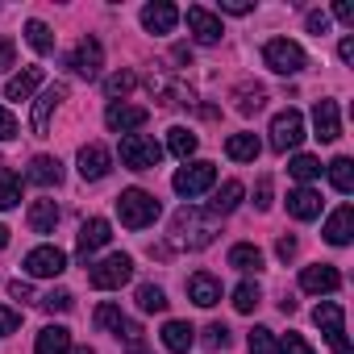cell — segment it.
Instances as JSON below:
<instances>
[{"mask_svg":"<svg viewBox=\"0 0 354 354\" xmlns=\"http://www.w3.org/2000/svg\"><path fill=\"white\" fill-rule=\"evenodd\" d=\"M350 238H354V209L342 205V209H333V217L325 221V242H329V246H346Z\"/></svg>","mask_w":354,"mask_h":354,"instance_id":"ffe728a7","label":"cell"},{"mask_svg":"<svg viewBox=\"0 0 354 354\" xmlns=\"http://www.w3.org/2000/svg\"><path fill=\"white\" fill-rule=\"evenodd\" d=\"M109 171H113V154H109L100 142H92V146H84V150H80V175H84L88 184L104 180Z\"/></svg>","mask_w":354,"mask_h":354,"instance_id":"4fadbf2b","label":"cell"},{"mask_svg":"<svg viewBox=\"0 0 354 354\" xmlns=\"http://www.w3.org/2000/svg\"><path fill=\"white\" fill-rule=\"evenodd\" d=\"M300 288L313 292V296H321V292H337V288H342V275H337V267H329V263H313V267L300 271Z\"/></svg>","mask_w":354,"mask_h":354,"instance_id":"7c38bea8","label":"cell"},{"mask_svg":"<svg viewBox=\"0 0 354 354\" xmlns=\"http://www.w3.org/2000/svg\"><path fill=\"white\" fill-rule=\"evenodd\" d=\"M259 300H263L259 283H238V288H234V308H238V313H254Z\"/></svg>","mask_w":354,"mask_h":354,"instance_id":"8d00e7d4","label":"cell"},{"mask_svg":"<svg viewBox=\"0 0 354 354\" xmlns=\"http://www.w3.org/2000/svg\"><path fill=\"white\" fill-rule=\"evenodd\" d=\"M138 308H142V313H162V308H167V292L154 288V283H142V288H138Z\"/></svg>","mask_w":354,"mask_h":354,"instance_id":"836d02e7","label":"cell"},{"mask_svg":"<svg viewBox=\"0 0 354 354\" xmlns=\"http://www.w3.org/2000/svg\"><path fill=\"white\" fill-rule=\"evenodd\" d=\"M71 304H75V296H71L67 288H55V292L42 296V308H46V313H67Z\"/></svg>","mask_w":354,"mask_h":354,"instance_id":"60d3db41","label":"cell"},{"mask_svg":"<svg viewBox=\"0 0 354 354\" xmlns=\"http://www.w3.org/2000/svg\"><path fill=\"white\" fill-rule=\"evenodd\" d=\"M337 55H342V63H354V38H342Z\"/></svg>","mask_w":354,"mask_h":354,"instance_id":"db71d44e","label":"cell"},{"mask_svg":"<svg viewBox=\"0 0 354 354\" xmlns=\"http://www.w3.org/2000/svg\"><path fill=\"white\" fill-rule=\"evenodd\" d=\"M188 30H192V38H196L201 46H217L221 34H225V30H221V17H213L205 5H192V9H188Z\"/></svg>","mask_w":354,"mask_h":354,"instance_id":"8fae6325","label":"cell"},{"mask_svg":"<svg viewBox=\"0 0 354 354\" xmlns=\"http://www.w3.org/2000/svg\"><path fill=\"white\" fill-rule=\"evenodd\" d=\"M21 205V180L13 171H5L0 175V209H17Z\"/></svg>","mask_w":354,"mask_h":354,"instance_id":"d6a6232c","label":"cell"},{"mask_svg":"<svg viewBox=\"0 0 354 354\" xmlns=\"http://www.w3.org/2000/svg\"><path fill=\"white\" fill-rule=\"evenodd\" d=\"M221 13H234V17H242V13H250V5H246V0H221Z\"/></svg>","mask_w":354,"mask_h":354,"instance_id":"f907efd6","label":"cell"},{"mask_svg":"<svg viewBox=\"0 0 354 354\" xmlns=\"http://www.w3.org/2000/svg\"><path fill=\"white\" fill-rule=\"evenodd\" d=\"M67 96V84H50L38 100H34V117H30V125H34V133L42 138L46 133V125H50V113L59 109V100Z\"/></svg>","mask_w":354,"mask_h":354,"instance_id":"9a60e30c","label":"cell"},{"mask_svg":"<svg viewBox=\"0 0 354 354\" xmlns=\"http://www.w3.org/2000/svg\"><path fill=\"white\" fill-rule=\"evenodd\" d=\"M133 84H138V80H133V71H117V75H109V80H104V92L117 100V96H129V92H133Z\"/></svg>","mask_w":354,"mask_h":354,"instance_id":"ab89813d","label":"cell"},{"mask_svg":"<svg viewBox=\"0 0 354 354\" xmlns=\"http://www.w3.org/2000/svg\"><path fill=\"white\" fill-rule=\"evenodd\" d=\"M71 354H96V350H92V346H80V350H71Z\"/></svg>","mask_w":354,"mask_h":354,"instance_id":"9f6ffc18","label":"cell"},{"mask_svg":"<svg viewBox=\"0 0 354 354\" xmlns=\"http://www.w3.org/2000/svg\"><path fill=\"white\" fill-rule=\"evenodd\" d=\"M263 100H267V92L259 88V84H246V88H238V113H259L263 109Z\"/></svg>","mask_w":354,"mask_h":354,"instance_id":"d590c367","label":"cell"},{"mask_svg":"<svg viewBox=\"0 0 354 354\" xmlns=\"http://www.w3.org/2000/svg\"><path fill=\"white\" fill-rule=\"evenodd\" d=\"M308 34H317V38L329 34V17L325 13H308Z\"/></svg>","mask_w":354,"mask_h":354,"instance_id":"7dc6e473","label":"cell"},{"mask_svg":"<svg viewBox=\"0 0 354 354\" xmlns=\"http://www.w3.org/2000/svg\"><path fill=\"white\" fill-rule=\"evenodd\" d=\"M192 342H196V329H192L188 321H167V325H162V346H167L171 354H188Z\"/></svg>","mask_w":354,"mask_h":354,"instance_id":"7402d4cb","label":"cell"},{"mask_svg":"<svg viewBox=\"0 0 354 354\" xmlns=\"http://www.w3.org/2000/svg\"><path fill=\"white\" fill-rule=\"evenodd\" d=\"M275 250H279V259L288 263V259L296 254V238H279V246H275Z\"/></svg>","mask_w":354,"mask_h":354,"instance_id":"f5cc1de1","label":"cell"},{"mask_svg":"<svg viewBox=\"0 0 354 354\" xmlns=\"http://www.w3.org/2000/svg\"><path fill=\"white\" fill-rule=\"evenodd\" d=\"M254 205H259V209H271V180H267V175H263L259 188H254Z\"/></svg>","mask_w":354,"mask_h":354,"instance_id":"bcb514c9","label":"cell"},{"mask_svg":"<svg viewBox=\"0 0 354 354\" xmlns=\"http://www.w3.org/2000/svg\"><path fill=\"white\" fill-rule=\"evenodd\" d=\"M121 325H125V313H121L117 304H100V308H96V329H104V333H121Z\"/></svg>","mask_w":354,"mask_h":354,"instance_id":"74e56055","label":"cell"},{"mask_svg":"<svg viewBox=\"0 0 354 354\" xmlns=\"http://www.w3.org/2000/svg\"><path fill=\"white\" fill-rule=\"evenodd\" d=\"M175 21H180V9L167 5V0H154V5H146V9H142V26H146L150 34H171V30H175Z\"/></svg>","mask_w":354,"mask_h":354,"instance_id":"e0dca14e","label":"cell"},{"mask_svg":"<svg viewBox=\"0 0 354 354\" xmlns=\"http://www.w3.org/2000/svg\"><path fill=\"white\" fill-rule=\"evenodd\" d=\"M171 230L180 234V242H188L192 250H205L213 242V234H217L209 221H196V209H180V213H175V221H171Z\"/></svg>","mask_w":354,"mask_h":354,"instance_id":"ba28073f","label":"cell"},{"mask_svg":"<svg viewBox=\"0 0 354 354\" xmlns=\"http://www.w3.org/2000/svg\"><path fill=\"white\" fill-rule=\"evenodd\" d=\"M129 275H133V259H129V254H109V259H100V263L88 271V283L100 288V292H113V288L129 283Z\"/></svg>","mask_w":354,"mask_h":354,"instance_id":"5b68a950","label":"cell"},{"mask_svg":"<svg viewBox=\"0 0 354 354\" xmlns=\"http://www.w3.org/2000/svg\"><path fill=\"white\" fill-rule=\"evenodd\" d=\"M67 67H71L75 75H84V80H92V75H100V67H104V46H100L96 38H80V46L71 50V59H67Z\"/></svg>","mask_w":354,"mask_h":354,"instance_id":"30bf717a","label":"cell"},{"mask_svg":"<svg viewBox=\"0 0 354 354\" xmlns=\"http://www.w3.org/2000/svg\"><path fill=\"white\" fill-rule=\"evenodd\" d=\"M26 271H30L34 279H55V275L67 271V254H63L59 246H38V250L26 254Z\"/></svg>","mask_w":354,"mask_h":354,"instance_id":"9c48e42d","label":"cell"},{"mask_svg":"<svg viewBox=\"0 0 354 354\" xmlns=\"http://www.w3.org/2000/svg\"><path fill=\"white\" fill-rule=\"evenodd\" d=\"M313 129L321 142H337L342 138V121H337V100H317L313 104Z\"/></svg>","mask_w":354,"mask_h":354,"instance_id":"2e32d148","label":"cell"},{"mask_svg":"<svg viewBox=\"0 0 354 354\" xmlns=\"http://www.w3.org/2000/svg\"><path fill=\"white\" fill-rule=\"evenodd\" d=\"M263 63H267L271 71H279V75H296V71L308 67L304 50H300L296 42H288V38H271V42L263 46Z\"/></svg>","mask_w":354,"mask_h":354,"instance_id":"277c9868","label":"cell"},{"mask_svg":"<svg viewBox=\"0 0 354 354\" xmlns=\"http://www.w3.org/2000/svg\"><path fill=\"white\" fill-rule=\"evenodd\" d=\"M205 346H209V350H225V346H230V325L213 321V325L205 329Z\"/></svg>","mask_w":354,"mask_h":354,"instance_id":"b9f144b4","label":"cell"},{"mask_svg":"<svg viewBox=\"0 0 354 354\" xmlns=\"http://www.w3.org/2000/svg\"><path fill=\"white\" fill-rule=\"evenodd\" d=\"M329 184H333L342 196H350V192H354V162H350L346 154L329 162Z\"/></svg>","mask_w":354,"mask_h":354,"instance_id":"f546056e","label":"cell"},{"mask_svg":"<svg viewBox=\"0 0 354 354\" xmlns=\"http://www.w3.org/2000/svg\"><path fill=\"white\" fill-rule=\"evenodd\" d=\"M333 17L346 21V26H354V5H350V0H337V5H333Z\"/></svg>","mask_w":354,"mask_h":354,"instance_id":"c3c4849f","label":"cell"},{"mask_svg":"<svg viewBox=\"0 0 354 354\" xmlns=\"http://www.w3.org/2000/svg\"><path fill=\"white\" fill-rule=\"evenodd\" d=\"M188 296H192L201 308H213V304L221 300V279L209 275V271H196V275L188 279Z\"/></svg>","mask_w":354,"mask_h":354,"instance_id":"44dd1931","label":"cell"},{"mask_svg":"<svg viewBox=\"0 0 354 354\" xmlns=\"http://www.w3.org/2000/svg\"><path fill=\"white\" fill-rule=\"evenodd\" d=\"M300 142H304V117L296 109L275 113V121H271V146L283 154V150H296Z\"/></svg>","mask_w":354,"mask_h":354,"instance_id":"52a82bcc","label":"cell"},{"mask_svg":"<svg viewBox=\"0 0 354 354\" xmlns=\"http://www.w3.org/2000/svg\"><path fill=\"white\" fill-rule=\"evenodd\" d=\"M17 325H21V313H13V308H5V304H0V337L17 333Z\"/></svg>","mask_w":354,"mask_h":354,"instance_id":"ee69618b","label":"cell"},{"mask_svg":"<svg viewBox=\"0 0 354 354\" xmlns=\"http://www.w3.org/2000/svg\"><path fill=\"white\" fill-rule=\"evenodd\" d=\"M109 238H113V230H109V221H104V217L84 221V225H80V263H88V259H92V250H100Z\"/></svg>","mask_w":354,"mask_h":354,"instance_id":"ac0fdd59","label":"cell"},{"mask_svg":"<svg viewBox=\"0 0 354 354\" xmlns=\"http://www.w3.org/2000/svg\"><path fill=\"white\" fill-rule=\"evenodd\" d=\"M67 350H71V329H67V325H46V329L38 333L34 354H67Z\"/></svg>","mask_w":354,"mask_h":354,"instance_id":"cb8c5ba5","label":"cell"},{"mask_svg":"<svg viewBox=\"0 0 354 354\" xmlns=\"http://www.w3.org/2000/svg\"><path fill=\"white\" fill-rule=\"evenodd\" d=\"M230 267H238V271H263V250L250 246V242H238L230 250Z\"/></svg>","mask_w":354,"mask_h":354,"instance_id":"4dcf8cb0","label":"cell"},{"mask_svg":"<svg viewBox=\"0 0 354 354\" xmlns=\"http://www.w3.org/2000/svg\"><path fill=\"white\" fill-rule=\"evenodd\" d=\"M158 213H162V205H158V196L146 192V188H125V192L117 196V217H121L125 230H146V225L158 221Z\"/></svg>","mask_w":354,"mask_h":354,"instance_id":"6da1fadb","label":"cell"},{"mask_svg":"<svg viewBox=\"0 0 354 354\" xmlns=\"http://www.w3.org/2000/svg\"><path fill=\"white\" fill-rule=\"evenodd\" d=\"M259 150H263V142H259L254 133H230V142H225V154H230L234 162H254Z\"/></svg>","mask_w":354,"mask_h":354,"instance_id":"d4e9b609","label":"cell"},{"mask_svg":"<svg viewBox=\"0 0 354 354\" xmlns=\"http://www.w3.org/2000/svg\"><path fill=\"white\" fill-rule=\"evenodd\" d=\"M59 225V205L55 201H34L30 205V230L34 234H55Z\"/></svg>","mask_w":354,"mask_h":354,"instance_id":"484cf974","label":"cell"},{"mask_svg":"<svg viewBox=\"0 0 354 354\" xmlns=\"http://www.w3.org/2000/svg\"><path fill=\"white\" fill-rule=\"evenodd\" d=\"M250 354H279V346H275V337H271V329L267 325H259V329H250Z\"/></svg>","mask_w":354,"mask_h":354,"instance_id":"f35d334b","label":"cell"},{"mask_svg":"<svg viewBox=\"0 0 354 354\" xmlns=\"http://www.w3.org/2000/svg\"><path fill=\"white\" fill-rule=\"evenodd\" d=\"M38 84H42V67H26L21 75H13V80L5 84V96H9V100H26Z\"/></svg>","mask_w":354,"mask_h":354,"instance_id":"4316f807","label":"cell"},{"mask_svg":"<svg viewBox=\"0 0 354 354\" xmlns=\"http://www.w3.org/2000/svg\"><path fill=\"white\" fill-rule=\"evenodd\" d=\"M26 42H30L38 55H50V50H55V34H50L46 21H26Z\"/></svg>","mask_w":354,"mask_h":354,"instance_id":"1f68e13d","label":"cell"},{"mask_svg":"<svg viewBox=\"0 0 354 354\" xmlns=\"http://www.w3.org/2000/svg\"><path fill=\"white\" fill-rule=\"evenodd\" d=\"M213 184H217V167L213 162H188V167L175 171V180H171V188L180 192V196H201Z\"/></svg>","mask_w":354,"mask_h":354,"instance_id":"8992f818","label":"cell"},{"mask_svg":"<svg viewBox=\"0 0 354 354\" xmlns=\"http://www.w3.org/2000/svg\"><path fill=\"white\" fill-rule=\"evenodd\" d=\"M9 138H17V117L9 109H0V142H9Z\"/></svg>","mask_w":354,"mask_h":354,"instance_id":"f6af8a7d","label":"cell"},{"mask_svg":"<svg viewBox=\"0 0 354 354\" xmlns=\"http://www.w3.org/2000/svg\"><path fill=\"white\" fill-rule=\"evenodd\" d=\"M242 196H246V188H242L238 180L221 184V192H217V196H213V205H209V209H213V217H225V213H234V209L242 205Z\"/></svg>","mask_w":354,"mask_h":354,"instance_id":"83f0119b","label":"cell"},{"mask_svg":"<svg viewBox=\"0 0 354 354\" xmlns=\"http://www.w3.org/2000/svg\"><path fill=\"white\" fill-rule=\"evenodd\" d=\"M26 175H30V184H38V188H59L63 184V162L50 158V154H38Z\"/></svg>","mask_w":354,"mask_h":354,"instance_id":"d6986e66","label":"cell"},{"mask_svg":"<svg viewBox=\"0 0 354 354\" xmlns=\"http://www.w3.org/2000/svg\"><path fill=\"white\" fill-rule=\"evenodd\" d=\"M196 146H201V138H196L192 129H184V125H175V129L167 133V150H171L175 158H188V154H196Z\"/></svg>","mask_w":354,"mask_h":354,"instance_id":"f1b7e54d","label":"cell"},{"mask_svg":"<svg viewBox=\"0 0 354 354\" xmlns=\"http://www.w3.org/2000/svg\"><path fill=\"white\" fill-rule=\"evenodd\" d=\"M5 246H9V230H5V225H0V250H5Z\"/></svg>","mask_w":354,"mask_h":354,"instance_id":"11a10c76","label":"cell"},{"mask_svg":"<svg viewBox=\"0 0 354 354\" xmlns=\"http://www.w3.org/2000/svg\"><path fill=\"white\" fill-rule=\"evenodd\" d=\"M158 158H162V146L154 138H146V133H125L121 138V162L129 171H154Z\"/></svg>","mask_w":354,"mask_h":354,"instance_id":"7a4b0ae2","label":"cell"},{"mask_svg":"<svg viewBox=\"0 0 354 354\" xmlns=\"http://www.w3.org/2000/svg\"><path fill=\"white\" fill-rule=\"evenodd\" d=\"M279 354H313V346H308L300 333H283V342H279Z\"/></svg>","mask_w":354,"mask_h":354,"instance_id":"7bdbcfd3","label":"cell"},{"mask_svg":"<svg viewBox=\"0 0 354 354\" xmlns=\"http://www.w3.org/2000/svg\"><path fill=\"white\" fill-rule=\"evenodd\" d=\"M104 121H109V129L113 133H129V129H142L146 121H150V113L146 109H138V104H109V113H104Z\"/></svg>","mask_w":354,"mask_h":354,"instance_id":"5bb4252c","label":"cell"},{"mask_svg":"<svg viewBox=\"0 0 354 354\" xmlns=\"http://www.w3.org/2000/svg\"><path fill=\"white\" fill-rule=\"evenodd\" d=\"M9 292H13V300H30V296H34V288H30L26 279H13V283H9Z\"/></svg>","mask_w":354,"mask_h":354,"instance_id":"816d5d0a","label":"cell"},{"mask_svg":"<svg viewBox=\"0 0 354 354\" xmlns=\"http://www.w3.org/2000/svg\"><path fill=\"white\" fill-rule=\"evenodd\" d=\"M288 213H292L296 221H313V217L321 213V192H313V188L288 192Z\"/></svg>","mask_w":354,"mask_h":354,"instance_id":"603a6c76","label":"cell"},{"mask_svg":"<svg viewBox=\"0 0 354 354\" xmlns=\"http://www.w3.org/2000/svg\"><path fill=\"white\" fill-rule=\"evenodd\" d=\"M9 67H13V42L0 38V71H9Z\"/></svg>","mask_w":354,"mask_h":354,"instance_id":"681fc988","label":"cell"},{"mask_svg":"<svg viewBox=\"0 0 354 354\" xmlns=\"http://www.w3.org/2000/svg\"><path fill=\"white\" fill-rule=\"evenodd\" d=\"M288 171L296 175L300 184H308V180H317V175H321V158H313V154H296V158L288 162Z\"/></svg>","mask_w":354,"mask_h":354,"instance_id":"e575fe53","label":"cell"},{"mask_svg":"<svg viewBox=\"0 0 354 354\" xmlns=\"http://www.w3.org/2000/svg\"><path fill=\"white\" fill-rule=\"evenodd\" d=\"M313 321L321 325V333H325V342H329L333 354H350V342H346V313H342L337 300L317 304V308H313Z\"/></svg>","mask_w":354,"mask_h":354,"instance_id":"3957f363","label":"cell"}]
</instances>
